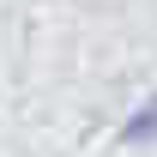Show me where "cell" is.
<instances>
[{"label": "cell", "mask_w": 157, "mask_h": 157, "mask_svg": "<svg viewBox=\"0 0 157 157\" xmlns=\"http://www.w3.org/2000/svg\"><path fill=\"white\" fill-rule=\"evenodd\" d=\"M121 139L127 145H151L157 139V97H145V109H133V121L121 127Z\"/></svg>", "instance_id": "obj_1"}]
</instances>
